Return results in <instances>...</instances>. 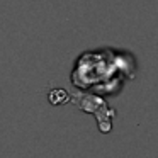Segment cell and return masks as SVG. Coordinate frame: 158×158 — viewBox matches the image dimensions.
Here are the masks:
<instances>
[{
  "label": "cell",
  "instance_id": "2",
  "mask_svg": "<svg viewBox=\"0 0 158 158\" xmlns=\"http://www.w3.org/2000/svg\"><path fill=\"white\" fill-rule=\"evenodd\" d=\"M48 100L53 106H63L68 100H72V95L66 92L65 89H51L48 92Z\"/></svg>",
  "mask_w": 158,
  "mask_h": 158
},
{
  "label": "cell",
  "instance_id": "1",
  "mask_svg": "<svg viewBox=\"0 0 158 158\" xmlns=\"http://www.w3.org/2000/svg\"><path fill=\"white\" fill-rule=\"evenodd\" d=\"M72 102L75 104L78 109L85 110V112L95 114L97 123H99V129L102 127V124H104L102 117L112 119V117L116 116V110L109 109V107L106 106V102H104L100 97H97V95H82V94H77V95L72 97Z\"/></svg>",
  "mask_w": 158,
  "mask_h": 158
}]
</instances>
